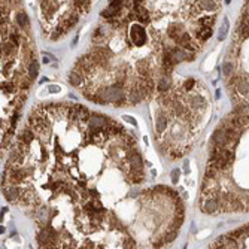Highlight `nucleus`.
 <instances>
[{"mask_svg": "<svg viewBox=\"0 0 249 249\" xmlns=\"http://www.w3.org/2000/svg\"><path fill=\"white\" fill-rule=\"evenodd\" d=\"M209 249H249V224L222 234L213 240Z\"/></svg>", "mask_w": 249, "mask_h": 249, "instance_id": "obj_1", "label": "nucleus"}, {"mask_svg": "<svg viewBox=\"0 0 249 249\" xmlns=\"http://www.w3.org/2000/svg\"><path fill=\"white\" fill-rule=\"evenodd\" d=\"M128 40H130V45L134 48H142L146 45L148 42V31L143 27V24L137 22L133 24L128 31Z\"/></svg>", "mask_w": 249, "mask_h": 249, "instance_id": "obj_2", "label": "nucleus"}, {"mask_svg": "<svg viewBox=\"0 0 249 249\" xmlns=\"http://www.w3.org/2000/svg\"><path fill=\"white\" fill-rule=\"evenodd\" d=\"M69 82H70V85L75 87V88H82L85 85V78L79 70L73 69V70L70 72V75H69Z\"/></svg>", "mask_w": 249, "mask_h": 249, "instance_id": "obj_3", "label": "nucleus"}, {"mask_svg": "<svg viewBox=\"0 0 249 249\" xmlns=\"http://www.w3.org/2000/svg\"><path fill=\"white\" fill-rule=\"evenodd\" d=\"M37 69H39V64L33 60V61L29 64V78L30 79H34L37 76Z\"/></svg>", "mask_w": 249, "mask_h": 249, "instance_id": "obj_4", "label": "nucleus"}, {"mask_svg": "<svg viewBox=\"0 0 249 249\" xmlns=\"http://www.w3.org/2000/svg\"><path fill=\"white\" fill-rule=\"evenodd\" d=\"M233 72H234L233 61H225L224 63V75L225 76H233Z\"/></svg>", "mask_w": 249, "mask_h": 249, "instance_id": "obj_5", "label": "nucleus"}, {"mask_svg": "<svg viewBox=\"0 0 249 249\" xmlns=\"http://www.w3.org/2000/svg\"><path fill=\"white\" fill-rule=\"evenodd\" d=\"M16 22H18L20 27H25V25L29 24V20H27V15H25L24 12L18 14V16H16Z\"/></svg>", "mask_w": 249, "mask_h": 249, "instance_id": "obj_6", "label": "nucleus"}, {"mask_svg": "<svg viewBox=\"0 0 249 249\" xmlns=\"http://www.w3.org/2000/svg\"><path fill=\"white\" fill-rule=\"evenodd\" d=\"M227 27H228V20L225 18L224 20V24H222V27H221V31H219V40H222L225 37V34H227Z\"/></svg>", "mask_w": 249, "mask_h": 249, "instance_id": "obj_7", "label": "nucleus"}, {"mask_svg": "<svg viewBox=\"0 0 249 249\" xmlns=\"http://www.w3.org/2000/svg\"><path fill=\"white\" fill-rule=\"evenodd\" d=\"M179 173H181V170H179V169L173 170V175H171V182H173V184L178 182V179H179Z\"/></svg>", "mask_w": 249, "mask_h": 249, "instance_id": "obj_8", "label": "nucleus"}]
</instances>
